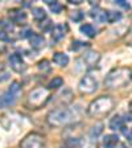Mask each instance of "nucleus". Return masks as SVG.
Returning a JSON list of instances; mask_svg holds the SVG:
<instances>
[{
    "label": "nucleus",
    "mask_w": 132,
    "mask_h": 148,
    "mask_svg": "<svg viewBox=\"0 0 132 148\" xmlns=\"http://www.w3.org/2000/svg\"><path fill=\"white\" fill-rule=\"evenodd\" d=\"M131 81V69L118 68L111 70L105 78V86L107 89H119L128 85Z\"/></svg>",
    "instance_id": "obj_1"
},
{
    "label": "nucleus",
    "mask_w": 132,
    "mask_h": 148,
    "mask_svg": "<svg viewBox=\"0 0 132 148\" xmlns=\"http://www.w3.org/2000/svg\"><path fill=\"white\" fill-rule=\"evenodd\" d=\"M115 106L114 99L108 95H102L94 99L87 107V114L92 118H101L112 111Z\"/></svg>",
    "instance_id": "obj_2"
},
{
    "label": "nucleus",
    "mask_w": 132,
    "mask_h": 148,
    "mask_svg": "<svg viewBox=\"0 0 132 148\" xmlns=\"http://www.w3.org/2000/svg\"><path fill=\"white\" fill-rule=\"evenodd\" d=\"M73 120L71 111L65 107H58L49 111L46 115V122L52 127H64Z\"/></svg>",
    "instance_id": "obj_3"
},
{
    "label": "nucleus",
    "mask_w": 132,
    "mask_h": 148,
    "mask_svg": "<svg viewBox=\"0 0 132 148\" xmlns=\"http://www.w3.org/2000/svg\"><path fill=\"white\" fill-rule=\"evenodd\" d=\"M49 99V91L45 87H36L33 89L27 98V105L29 108H40L45 105Z\"/></svg>",
    "instance_id": "obj_4"
},
{
    "label": "nucleus",
    "mask_w": 132,
    "mask_h": 148,
    "mask_svg": "<svg viewBox=\"0 0 132 148\" xmlns=\"http://www.w3.org/2000/svg\"><path fill=\"white\" fill-rule=\"evenodd\" d=\"M96 89H98V81L91 74L83 75L78 83V90L81 94H92Z\"/></svg>",
    "instance_id": "obj_5"
},
{
    "label": "nucleus",
    "mask_w": 132,
    "mask_h": 148,
    "mask_svg": "<svg viewBox=\"0 0 132 148\" xmlns=\"http://www.w3.org/2000/svg\"><path fill=\"white\" fill-rule=\"evenodd\" d=\"M20 148H45V139L40 134L32 132L21 140Z\"/></svg>",
    "instance_id": "obj_6"
},
{
    "label": "nucleus",
    "mask_w": 132,
    "mask_h": 148,
    "mask_svg": "<svg viewBox=\"0 0 132 148\" xmlns=\"http://www.w3.org/2000/svg\"><path fill=\"white\" fill-rule=\"evenodd\" d=\"M8 62H9L11 69H12L13 71H16V73H23V71H25V69H27V65H25L24 60H23L21 56L17 54V53H12V54L9 56Z\"/></svg>",
    "instance_id": "obj_7"
},
{
    "label": "nucleus",
    "mask_w": 132,
    "mask_h": 148,
    "mask_svg": "<svg viewBox=\"0 0 132 148\" xmlns=\"http://www.w3.org/2000/svg\"><path fill=\"white\" fill-rule=\"evenodd\" d=\"M9 18L16 24H25L27 23V13L21 9H11L9 11Z\"/></svg>",
    "instance_id": "obj_8"
},
{
    "label": "nucleus",
    "mask_w": 132,
    "mask_h": 148,
    "mask_svg": "<svg viewBox=\"0 0 132 148\" xmlns=\"http://www.w3.org/2000/svg\"><path fill=\"white\" fill-rule=\"evenodd\" d=\"M99 58H101L99 53L91 52V50H90V52H87V53H85V54H83L82 61H83V64L86 65L87 68H91V66H94V65L99 61Z\"/></svg>",
    "instance_id": "obj_9"
},
{
    "label": "nucleus",
    "mask_w": 132,
    "mask_h": 148,
    "mask_svg": "<svg viewBox=\"0 0 132 148\" xmlns=\"http://www.w3.org/2000/svg\"><path fill=\"white\" fill-rule=\"evenodd\" d=\"M15 102H16V97L13 95V94H11L9 91H5L3 95L0 97V108L13 106Z\"/></svg>",
    "instance_id": "obj_10"
},
{
    "label": "nucleus",
    "mask_w": 132,
    "mask_h": 148,
    "mask_svg": "<svg viewBox=\"0 0 132 148\" xmlns=\"http://www.w3.org/2000/svg\"><path fill=\"white\" fill-rule=\"evenodd\" d=\"M53 62H54L55 65L61 66V68H65V66L69 64V56L62 52H55L54 54H53Z\"/></svg>",
    "instance_id": "obj_11"
},
{
    "label": "nucleus",
    "mask_w": 132,
    "mask_h": 148,
    "mask_svg": "<svg viewBox=\"0 0 132 148\" xmlns=\"http://www.w3.org/2000/svg\"><path fill=\"white\" fill-rule=\"evenodd\" d=\"M29 42H31V46L33 49L40 50L45 46V38H44L41 34H33V36L29 38Z\"/></svg>",
    "instance_id": "obj_12"
},
{
    "label": "nucleus",
    "mask_w": 132,
    "mask_h": 148,
    "mask_svg": "<svg viewBox=\"0 0 132 148\" xmlns=\"http://www.w3.org/2000/svg\"><path fill=\"white\" fill-rule=\"evenodd\" d=\"M90 16H91L94 20H96V21L99 23H106L107 21V16H106V11H103V9L101 8H95L92 9L91 12H90Z\"/></svg>",
    "instance_id": "obj_13"
},
{
    "label": "nucleus",
    "mask_w": 132,
    "mask_h": 148,
    "mask_svg": "<svg viewBox=\"0 0 132 148\" xmlns=\"http://www.w3.org/2000/svg\"><path fill=\"white\" fill-rule=\"evenodd\" d=\"M123 127V118L120 115H115L110 119V123H108V128L112 130V131H116V130H120Z\"/></svg>",
    "instance_id": "obj_14"
},
{
    "label": "nucleus",
    "mask_w": 132,
    "mask_h": 148,
    "mask_svg": "<svg viewBox=\"0 0 132 148\" xmlns=\"http://www.w3.org/2000/svg\"><path fill=\"white\" fill-rule=\"evenodd\" d=\"M65 29H66V28H65L64 25H61V24L55 25V27L52 29V38H53V40H54V41H60L61 38H64Z\"/></svg>",
    "instance_id": "obj_15"
},
{
    "label": "nucleus",
    "mask_w": 132,
    "mask_h": 148,
    "mask_svg": "<svg viewBox=\"0 0 132 148\" xmlns=\"http://www.w3.org/2000/svg\"><path fill=\"white\" fill-rule=\"evenodd\" d=\"M119 142V138L118 135H114V134H110V135H106L103 138V147L105 148H114V145Z\"/></svg>",
    "instance_id": "obj_16"
},
{
    "label": "nucleus",
    "mask_w": 132,
    "mask_h": 148,
    "mask_svg": "<svg viewBox=\"0 0 132 148\" xmlns=\"http://www.w3.org/2000/svg\"><path fill=\"white\" fill-rule=\"evenodd\" d=\"M32 16L37 21H42L46 18V12L42 7H34V8H32Z\"/></svg>",
    "instance_id": "obj_17"
},
{
    "label": "nucleus",
    "mask_w": 132,
    "mask_h": 148,
    "mask_svg": "<svg viewBox=\"0 0 132 148\" xmlns=\"http://www.w3.org/2000/svg\"><path fill=\"white\" fill-rule=\"evenodd\" d=\"M79 31L82 32V33L85 34V36L90 37V38H92V37H95V34H96L95 28L92 27L91 24H83V25H81Z\"/></svg>",
    "instance_id": "obj_18"
},
{
    "label": "nucleus",
    "mask_w": 132,
    "mask_h": 148,
    "mask_svg": "<svg viewBox=\"0 0 132 148\" xmlns=\"http://www.w3.org/2000/svg\"><path fill=\"white\" fill-rule=\"evenodd\" d=\"M103 128H105V124L99 122V123H95V126H92L90 128V136L91 138H98L102 132H103Z\"/></svg>",
    "instance_id": "obj_19"
},
{
    "label": "nucleus",
    "mask_w": 132,
    "mask_h": 148,
    "mask_svg": "<svg viewBox=\"0 0 132 148\" xmlns=\"http://www.w3.org/2000/svg\"><path fill=\"white\" fill-rule=\"evenodd\" d=\"M106 16L108 23H118L122 18V13L116 11H106Z\"/></svg>",
    "instance_id": "obj_20"
},
{
    "label": "nucleus",
    "mask_w": 132,
    "mask_h": 148,
    "mask_svg": "<svg viewBox=\"0 0 132 148\" xmlns=\"http://www.w3.org/2000/svg\"><path fill=\"white\" fill-rule=\"evenodd\" d=\"M62 85H64V79H62L61 77H54L53 79L49 81V83H48V89L55 90V89H58V87H61Z\"/></svg>",
    "instance_id": "obj_21"
},
{
    "label": "nucleus",
    "mask_w": 132,
    "mask_h": 148,
    "mask_svg": "<svg viewBox=\"0 0 132 148\" xmlns=\"http://www.w3.org/2000/svg\"><path fill=\"white\" fill-rule=\"evenodd\" d=\"M45 3L49 5L50 11H52L53 13H60L62 11V5L61 3H58V1H52V0H45Z\"/></svg>",
    "instance_id": "obj_22"
},
{
    "label": "nucleus",
    "mask_w": 132,
    "mask_h": 148,
    "mask_svg": "<svg viewBox=\"0 0 132 148\" xmlns=\"http://www.w3.org/2000/svg\"><path fill=\"white\" fill-rule=\"evenodd\" d=\"M37 68H38L40 71H42V73H49L50 69H52V66H50V64H49L48 60H42V61H40L38 64H37Z\"/></svg>",
    "instance_id": "obj_23"
},
{
    "label": "nucleus",
    "mask_w": 132,
    "mask_h": 148,
    "mask_svg": "<svg viewBox=\"0 0 132 148\" xmlns=\"http://www.w3.org/2000/svg\"><path fill=\"white\" fill-rule=\"evenodd\" d=\"M20 90H21V87H20V83L18 82H12L11 83V86H9V89H8V91L11 92V94H13L15 97H17L18 95V92H20Z\"/></svg>",
    "instance_id": "obj_24"
},
{
    "label": "nucleus",
    "mask_w": 132,
    "mask_h": 148,
    "mask_svg": "<svg viewBox=\"0 0 132 148\" xmlns=\"http://www.w3.org/2000/svg\"><path fill=\"white\" fill-rule=\"evenodd\" d=\"M70 18L73 20V21H75V23H78V21H81L83 18V12L82 11H73V12H70Z\"/></svg>",
    "instance_id": "obj_25"
},
{
    "label": "nucleus",
    "mask_w": 132,
    "mask_h": 148,
    "mask_svg": "<svg viewBox=\"0 0 132 148\" xmlns=\"http://www.w3.org/2000/svg\"><path fill=\"white\" fill-rule=\"evenodd\" d=\"M33 36V31H32L31 28H24L20 31V37L21 38H31Z\"/></svg>",
    "instance_id": "obj_26"
},
{
    "label": "nucleus",
    "mask_w": 132,
    "mask_h": 148,
    "mask_svg": "<svg viewBox=\"0 0 132 148\" xmlns=\"http://www.w3.org/2000/svg\"><path fill=\"white\" fill-rule=\"evenodd\" d=\"M1 27L5 29V32H12L13 31V24L11 21H7V20H1Z\"/></svg>",
    "instance_id": "obj_27"
},
{
    "label": "nucleus",
    "mask_w": 132,
    "mask_h": 148,
    "mask_svg": "<svg viewBox=\"0 0 132 148\" xmlns=\"http://www.w3.org/2000/svg\"><path fill=\"white\" fill-rule=\"evenodd\" d=\"M85 45H86V44H83L82 41L75 40V41H73V42H71L70 49H71V50H78V49H81V48H83Z\"/></svg>",
    "instance_id": "obj_28"
},
{
    "label": "nucleus",
    "mask_w": 132,
    "mask_h": 148,
    "mask_svg": "<svg viewBox=\"0 0 132 148\" xmlns=\"http://www.w3.org/2000/svg\"><path fill=\"white\" fill-rule=\"evenodd\" d=\"M50 27H52V21L48 20V18H45V23H44V24H40V28L42 31H48Z\"/></svg>",
    "instance_id": "obj_29"
},
{
    "label": "nucleus",
    "mask_w": 132,
    "mask_h": 148,
    "mask_svg": "<svg viewBox=\"0 0 132 148\" xmlns=\"http://www.w3.org/2000/svg\"><path fill=\"white\" fill-rule=\"evenodd\" d=\"M115 3L119 4V5H122L123 8H127V9L129 8V4L128 3H124V0H118V1H115Z\"/></svg>",
    "instance_id": "obj_30"
},
{
    "label": "nucleus",
    "mask_w": 132,
    "mask_h": 148,
    "mask_svg": "<svg viewBox=\"0 0 132 148\" xmlns=\"http://www.w3.org/2000/svg\"><path fill=\"white\" fill-rule=\"evenodd\" d=\"M114 148H127V147H126V144H124V143H120V142H118L116 144L114 145Z\"/></svg>",
    "instance_id": "obj_31"
},
{
    "label": "nucleus",
    "mask_w": 132,
    "mask_h": 148,
    "mask_svg": "<svg viewBox=\"0 0 132 148\" xmlns=\"http://www.w3.org/2000/svg\"><path fill=\"white\" fill-rule=\"evenodd\" d=\"M69 3L70 4H81L82 3V0H69Z\"/></svg>",
    "instance_id": "obj_32"
},
{
    "label": "nucleus",
    "mask_w": 132,
    "mask_h": 148,
    "mask_svg": "<svg viewBox=\"0 0 132 148\" xmlns=\"http://www.w3.org/2000/svg\"><path fill=\"white\" fill-rule=\"evenodd\" d=\"M0 69H3V65H1V62H0Z\"/></svg>",
    "instance_id": "obj_33"
},
{
    "label": "nucleus",
    "mask_w": 132,
    "mask_h": 148,
    "mask_svg": "<svg viewBox=\"0 0 132 148\" xmlns=\"http://www.w3.org/2000/svg\"><path fill=\"white\" fill-rule=\"evenodd\" d=\"M62 148H71V147H62Z\"/></svg>",
    "instance_id": "obj_34"
}]
</instances>
